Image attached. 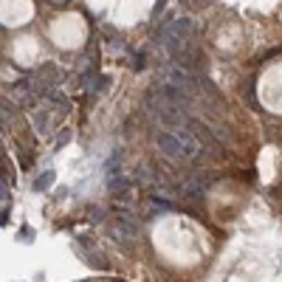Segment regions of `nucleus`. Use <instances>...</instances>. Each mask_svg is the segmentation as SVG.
I'll return each mask as SVG.
<instances>
[{"mask_svg":"<svg viewBox=\"0 0 282 282\" xmlns=\"http://www.w3.org/2000/svg\"><path fill=\"white\" fill-rule=\"evenodd\" d=\"M51 184H54V169H45L43 175L34 181V189H37V192H45V189H48Z\"/></svg>","mask_w":282,"mask_h":282,"instance_id":"1","label":"nucleus"},{"mask_svg":"<svg viewBox=\"0 0 282 282\" xmlns=\"http://www.w3.org/2000/svg\"><path fill=\"white\" fill-rule=\"evenodd\" d=\"M20 240H34V231L31 229H20Z\"/></svg>","mask_w":282,"mask_h":282,"instance_id":"2","label":"nucleus"}]
</instances>
